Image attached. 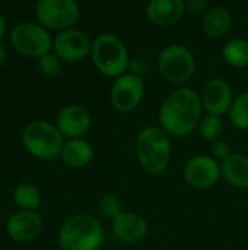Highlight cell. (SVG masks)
<instances>
[{"instance_id": "cell-1", "label": "cell", "mask_w": 248, "mask_h": 250, "mask_svg": "<svg viewBox=\"0 0 248 250\" xmlns=\"http://www.w3.org/2000/svg\"><path fill=\"white\" fill-rule=\"evenodd\" d=\"M200 94L189 86L172 91L159 108V125L172 136H187L194 132L202 120Z\"/></svg>"}, {"instance_id": "cell-2", "label": "cell", "mask_w": 248, "mask_h": 250, "mask_svg": "<svg viewBox=\"0 0 248 250\" xmlns=\"http://www.w3.org/2000/svg\"><path fill=\"white\" fill-rule=\"evenodd\" d=\"M136 155L142 168L151 176L165 171L171 160V139L161 126H148L136 138Z\"/></svg>"}, {"instance_id": "cell-3", "label": "cell", "mask_w": 248, "mask_h": 250, "mask_svg": "<svg viewBox=\"0 0 248 250\" xmlns=\"http://www.w3.org/2000/svg\"><path fill=\"white\" fill-rule=\"evenodd\" d=\"M104 242L101 223L88 214L70 217L60 229V250H99Z\"/></svg>"}, {"instance_id": "cell-4", "label": "cell", "mask_w": 248, "mask_h": 250, "mask_svg": "<svg viewBox=\"0 0 248 250\" xmlns=\"http://www.w3.org/2000/svg\"><path fill=\"white\" fill-rule=\"evenodd\" d=\"M91 59L99 73L107 78H118L127 73L130 57L126 44L114 34H99L92 41Z\"/></svg>"}, {"instance_id": "cell-5", "label": "cell", "mask_w": 248, "mask_h": 250, "mask_svg": "<svg viewBox=\"0 0 248 250\" xmlns=\"http://www.w3.org/2000/svg\"><path fill=\"white\" fill-rule=\"evenodd\" d=\"M22 144L31 155L39 160H56L61 155L66 142L57 126L37 120L25 126L22 132Z\"/></svg>"}, {"instance_id": "cell-6", "label": "cell", "mask_w": 248, "mask_h": 250, "mask_svg": "<svg viewBox=\"0 0 248 250\" xmlns=\"http://www.w3.org/2000/svg\"><path fill=\"white\" fill-rule=\"evenodd\" d=\"M158 70L167 82L183 85L196 72L194 54L183 44H170L159 53Z\"/></svg>"}, {"instance_id": "cell-7", "label": "cell", "mask_w": 248, "mask_h": 250, "mask_svg": "<svg viewBox=\"0 0 248 250\" xmlns=\"http://www.w3.org/2000/svg\"><path fill=\"white\" fill-rule=\"evenodd\" d=\"M53 38L47 28L34 22H20L15 25L10 31V44L12 47L29 57H38L51 53Z\"/></svg>"}, {"instance_id": "cell-8", "label": "cell", "mask_w": 248, "mask_h": 250, "mask_svg": "<svg viewBox=\"0 0 248 250\" xmlns=\"http://www.w3.org/2000/svg\"><path fill=\"white\" fill-rule=\"evenodd\" d=\"M79 6L73 0H39L35 16L39 25L50 29L66 31L79 19Z\"/></svg>"}, {"instance_id": "cell-9", "label": "cell", "mask_w": 248, "mask_h": 250, "mask_svg": "<svg viewBox=\"0 0 248 250\" xmlns=\"http://www.w3.org/2000/svg\"><path fill=\"white\" fill-rule=\"evenodd\" d=\"M145 95V82L140 75L127 72L118 76L111 86V105L120 113H130L139 107Z\"/></svg>"}, {"instance_id": "cell-10", "label": "cell", "mask_w": 248, "mask_h": 250, "mask_svg": "<svg viewBox=\"0 0 248 250\" xmlns=\"http://www.w3.org/2000/svg\"><path fill=\"white\" fill-rule=\"evenodd\" d=\"M54 54L64 62H82L91 54L92 41L80 29H66L56 35L53 41Z\"/></svg>"}, {"instance_id": "cell-11", "label": "cell", "mask_w": 248, "mask_h": 250, "mask_svg": "<svg viewBox=\"0 0 248 250\" xmlns=\"http://www.w3.org/2000/svg\"><path fill=\"white\" fill-rule=\"evenodd\" d=\"M183 176L191 188L209 189L222 176L221 164L212 155H196L186 163Z\"/></svg>"}, {"instance_id": "cell-12", "label": "cell", "mask_w": 248, "mask_h": 250, "mask_svg": "<svg viewBox=\"0 0 248 250\" xmlns=\"http://www.w3.org/2000/svg\"><path fill=\"white\" fill-rule=\"evenodd\" d=\"M200 98L202 105L208 111V114L219 117L224 116L225 113H229L232 103L235 100L229 82L222 78L209 79L203 86Z\"/></svg>"}, {"instance_id": "cell-13", "label": "cell", "mask_w": 248, "mask_h": 250, "mask_svg": "<svg viewBox=\"0 0 248 250\" xmlns=\"http://www.w3.org/2000/svg\"><path fill=\"white\" fill-rule=\"evenodd\" d=\"M91 114L89 111L79 104H70L61 108L56 119V126L63 136L70 139L82 138L88 133L91 127Z\"/></svg>"}, {"instance_id": "cell-14", "label": "cell", "mask_w": 248, "mask_h": 250, "mask_svg": "<svg viewBox=\"0 0 248 250\" xmlns=\"http://www.w3.org/2000/svg\"><path fill=\"white\" fill-rule=\"evenodd\" d=\"M42 230V220L34 211H19L10 215L6 223V231L15 242H31Z\"/></svg>"}, {"instance_id": "cell-15", "label": "cell", "mask_w": 248, "mask_h": 250, "mask_svg": "<svg viewBox=\"0 0 248 250\" xmlns=\"http://www.w3.org/2000/svg\"><path fill=\"white\" fill-rule=\"evenodd\" d=\"M111 230L118 240L124 243H137L146 237L148 223L137 212L123 211L111 221Z\"/></svg>"}, {"instance_id": "cell-16", "label": "cell", "mask_w": 248, "mask_h": 250, "mask_svg": "<svg viewBox=\"0 0 248 250\" xmlns=\"http://www.w3.org/2000/svg\"><path fill=\"white\" fill-rule=\"evenodd\" d=\"M186 3L183 0H152L146 6V16L156 26H172L183 18Z\"/></svg>"}, {"instance_id": "cell-17", "label": "cell", "mask_w": 248, "mask_h": 250, "mask_svg": "<svg viewBox=\"0 0 248 250\" xmlns=\"http://www.w3.org/2000/svg\"><path fill=\"white\" fill-rule=\"evenodd\" d=\"M94 155H95V149L92 144L83 138H76L64 144L60 157L66 166L72 168H82L91 164Z\"/></svg>"}, {"instance_id": "cell-18", "label": "cell", "mask_w": 248, "mask_h": 250, "mask_svg": "<svg viewBox=\"0 0 248 250\" xmlns=\"http://www.w3.org/2000/svg\"><path fill=\"white\" fill-rule=\"evenodd\" d=\"M232 25L231 12L224 6H212L203 18V32L210 40L222 38Z\"/></svg>"}, {"instance_id": "cell-19", "label": "cell", "mask_w": 248, "mask_h": 250, "mask_svg": "<svg viewBox=\"0 0 248 250\" xmlns=\"http://www.w3.org/2000/svg\"><path fill=\"white\" fill-rule=\"evenodd\" d=\"M221 173L229 185L240 189L248 188V158L246 155L232 152L221 163Z\"/></svg>"}, {"instance_id": "cell-20", "label": "cell", "mask_w": 248, "mask_h": 250, "mask_svg": "<svg viewBox=\"0 0 248 250\" xmlns=\"http://www.w3.org/2000/svg\"><path fill=\"white\" fill-rule=\"evenodd\" d=\"M222 57L227 64L235 69L248 66V41L244 38H231L222 48Z\"/></svg>"}, {"instance_id": "cell-21", "label": "cell", "mask_w": 248, "mask_h": 250, "mask_svg": "<svg viewBox=\"0 0 248 250\" xmlns=\"http://www.w3.org/2000/svg\"><path fill=\"white\" fill-rule=\"evenodd\" d=\"M13 202L23 211L37 209L41 205V192L32 183H20L13 190Z\"/></svg>"}, {"instance_id": "cell-22", "label": "cell", "mask_w": 248, "mask_h": 250, "mask_svg": "<svg viewBox=\"0 0 248 250\" xmlns=\"http://www.w3.org/2000/svg\"><path fill=\"white\" fill-rule=\"evenodd\" d=\"M229 120L237 129L248 130V91L235 97L229 110Z\"/></svg>"}, {"instance_id": "cell-23", "label": "cell", "mask_w": 248, "mask_h": 250, "mask_svg": "<svg viewBox=\"0 0 248 250\" xmlns=\"http://www.w3.org/2000/svg\"><path fill=\"white\" fill-rule=\"evenodd\" d=\"M197 129H199L203 139L213 144L215 141L221 139V135L224 132V122H222V119L219 116L208 114V116L202 117L200 125H199Z\"/></svg>"}, {"instance_id": "cell-24", "label": "cell", "mask_w": 248, "mask_h": 250, "mask_svg": "<svg viewBox=\"0 0 248 250\" xmlns=\"http://www.w3.org/2000/svg\"><path fill=\"white\" fill-rule=\"evenodd\" d=\"M99 212L104 218H108V220H114L117 218L121 212H123V208H121V201L118 199V196L113 195V193H107L104 196H101L99 199Z\"/></svg>"}, {"instance_id": "cell-25", "label": "cell", "mask_w": 248, "mask_h": 250, "mask_svg": "<svg viewBox=\"0 0 248 250\" xmlns=\"http://www.w3.org/2000/svg\"><path fill=\"white\" fill-rule=\"evenodd\" d=\"M38 69L45 76H57L61 70V60L54 53H48L38 59Z\"/></svg>"}, {"instance_id": "cell-26", "label": "cell", "mask_w": 248, "mask_h": 250, "mask_svg": "<svg viewBox=\"0 0 248 250\" xmlns=\"http://www.w3.org/2000/svg\"><path fill=\"white\" fill-rule=\"evenodd\" d=\"M210 151H212L213 158H215V160H221V161H224L227 157H229V155L232 154L231 149H229V145H228L225 141H222V139L215 141V142L212 144Z\"/></svg>"}, {"instance_id": "cell-27", "label": "cell", "mask_w": 248, "mask_h": 250, "mask_svg": "<svg viewBox=\"0 0 248 250\" xmlns=\"http://www.w3.org/2000/svg\"><path fill=\"white\" fill-rule=\"evenodd\" d=\"M186 6H189V9L191 10V12H194V13H197V12H202V10H205L206 7H208V1H199V0H190L189 3H186Z\"/></svg>"}, {"instance_id": "cell-28", "label": "cell", "mask_w": 248, "mask_h": 250, "mask_svg": "<svg viewBox=\"0 0 248 250\" xmlns=\"http://www.w3.org/2000/svg\"><path fill=\"white\" fill-rule=\"evenodd\" d=\"M6 60H7V53H6L4 47L0 44V67H3V66H4Z\"/></svg>"}, {"instance_id": "cell-29", "label": "cell", "mask_w": 248, "mask_h": 250, "mask_svg": "<svg viewBox=\"0 0 248 250\" xmlns=\"http://www.w3.org/2000/svg\"><path fill=\"white\" fill-rule=\"evenodd\" d=\"M4 32H6V19H4L3 13L0 12V40L3 38Z\"/></svg>"}]
</instances>
